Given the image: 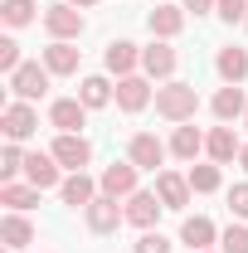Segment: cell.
<instances>
[{"mask_svg": "<svg viewBox=\"0 0 248 253\" xmlns=\"http://www.w3.org/2000/svg\"><path fill=\"white\" fill-rule=\"evenodd\" d=\"M180 244H190V253L214 249V244H219L214 219H205V214H185V224H180Z\"/></svg>", "mask_w": 248, "mask_h": 253, "instance_id": "obj_17", "label": "cell"}, {"mask_svg": "<svg viewBox=\"0 0 248 253\" xmlns=\"http://www.w3.org/2000/svg\"><path fill=\"white\" fill-rule=\"evenodd\" d=\"M229 210H234V219H248V180H239L229 190Z\"/></svg>", "mask_w": 248, "mask_h": 253, "instance_id": "obj_34", "label": "cell"}, {"mask_svg": "<svg viewBox=\"0 0 248 253\" xmlns=\"http://www.w3.org/2000/svg\"><path fill=\"white\" fill-rule=\"evenodd\" d=\"M239 166H244V175H248V146H244V151H239Z\"/></svg>", "mask_w": 248, "mask_h": 253, "instance_id": "obj_37", "label": "cell"}, {"mask_svg": "<svg viewBox=\"0 0 248 253\" xmlns=\"http://www.w3.org/2000/svg\"><path fill=\"white\" fill-rule=\"evenodd\" d=\"M156 195H161V205L165 210H185L190 205V175H175V170H156Z\"/></svg>", "mask_w": 248, "mask_h": 253, "instance_id": "obj_14", "label": "cell"}, {"mask_svg": "<svg viewBox=\"0 0 248 253\" xmlns=\"http://www.w3.org/2000/svg\"><path fill=\"white\" fill-rule=\"evenodd\" d=\"M156 5H161V0H156Z\"/></svg>", "mask_w": 248, "mask_h": 253, "instance_id": "obj_40", "label": "cell"}, {"mask_svg": "<svg viewBox=\"0 0 248 253\" xmlns=\"http://www.w3.org/2000/svg\"><path fill=\"white\" fill-rule=\"evenodd\" d=\"M209 112H214L219 122H239V117L248 112V97H244V88H239V83H224V88H219V93L209 97Z\"/></svg>", "mask_w": 248, "mask_h": 253, "instance_id": "obj_18", "label": "cell"}, {"mask_svg": "<svg viewBox=\"0 0 248 253\" xmlns=\"http://www.w3.org/2000/svg\"><path fill=\"white\" fill-rule=\"evenodd\" d=\"M78 63H83V49H78L73 39H54V44L44 49V68H49L54 78H73Z\"/></svg>", "mask_w": 248, "mask_h": 253, "instance_id": "obj_11", "label": "cell"}, {"mask_svg": "<svg viewBox=\"0 0 248 253\" xmlns=\"http://www.w3.org/2000/svg\"><path fill=\"white\" fill-rule=\"evenodd\" d=\"M59 195H63V205H73V210H88L97 195H102V185H97V180H88L83 170H68V180L59 185Z\"/></svg>", "mask_w": 248, "mask_h": 253, "instance_id": "obj_19", "label": "cell"}, {"mask_svg": "<svg viewBox=\"0 0 248 253\" xmlns=\"http://www.w3.org/2000/svg\"><path fill=\"white\" fill-rule=\"evenodd\" d=\"M20 44H15V39H0V73H15V68H20Z\"/></svg>", "mask_w": 248, "mask_h": 253, "instance_id": "obj_33", "label": "cell"}, {"mask_svg": "<svg viewBox=\"0 0 248 253\" xmlns=\"http://www.w3.org/2000/svg\"><path fill=\"white\" fill-rule=\"evenodd\" d=\"M180 5H185V15H190V10H195V15H209L219 0H180Z\"/></svg>", "mask_w": 248, "mask_h": 253, "instance_id": "obj_35", "label": "cell"}, {"mask_svg": "<svg viewBox=\"0 0 248 253\" xmlns=\"http://www.w3.org/2000/svg\"><path fill=\"white\" fill-rule=\"evenodd\" d=\"M244 126H248V112H244Z\"/></svg>", "mask_w": 248, "mask_h": 253, "instance_id": "obj_38", "label": "cell"}, {"mask_svg": "<svg viewBox=\"0 0 248 253\" xmlns=\"http://www.w3.org/2000/svg\"><path fill=\"white\" fill-rule=\"evenodd\" d=\"M219 253H248V224H229L219 234Z\"/></svg>", "mask_w": 248, "mask_h": 253, "instance_id": "obj_30", "label": "cell"}, {"mask_svg": "<svg viewBox=\"0 0 248 253\" xmlns=\"http://www.w3.org/2000/svg\"><path fill=\"white\" fill-rule=\"evenodd\" d=\"M156 112L165 117V122H195V112H200V93H195V83H180V78H170L165 88H156Z\"/></svg>", "mask_w": 248, "mask_h": 253, "instance_id": "obj_1", "label": "cell"}, {"mask_svg": "<svg viewBox=\"0 0 248 253\" xmlns=\"http://www.w3.org/2000/svg\"><path fill=\"white\" fill-rule=\"evenodd\" d=\"M117 107H122V112H146V107H151V78H146V73L117 78Z\"/></svg>", "mask_w": 248, "mask_h": 253, "instance_id": "obj_10", "label": "cell"}, {"mask_svg": "<svg viewBox=\"0 0 248 253\" xmlns=\"http://www.w3.org/2000/svg\"><path fill=\"white\" fill-rule=\"evenodd\" d=\"M205 253H214V249H205Z\"/></svg>", "mask_w": 248, "mask_h": 253, "instance_id": "obj_39", "label": "cell"}, {"mask_svg": "<svg viewBox=\"0 0 248 253\" xmlns=\"http://www.w3.org/2000/svg\"><path fill=\"white\" fill-rule=\"evenodd\" d=\"M78 102L93 112V107H107V102H117V88L102 78V73H88L83 83H78Z\"/></svg>", "mask_w": 248, "mask_h": 253, "instance_id": "obj_24", "label": "cell"}, {"mask_svg": "<svg viewBox=\"0 0 248 253\" xmlns=\"http://www.w3.org/2000/svg\"><path fill=\"white\" fill-rule=\"evenodd\" d=\"M175 63H180V54L170 49V39H151V44L141 49V73H146V78L170 83V78H175Z\"/></svg>", "mask_w": 248, "mask_h": 253, "instance_id": "obj_6", "label": "cell"}, {"mask_svg": "<svg viewBox=\"0 0 248 253\" xmlns=\"http://www.w3.org/2000/svg\"><path fill=\"white\" fill-rule=\"evenodd\" d=\"M0 126H5V141H30L34 131H39V112H34L30 102H5Z\"/></svg>", "mask_w": 248, "mask_h": 253, "instance_id": "obj_7", "label": "cell"}, {"mask_svg": "<svg viewBox=\"0 0 248 253\" xmlns=\"http://www.w3.org/2000/svg\"><path fill=\"white\" fill-rule=\"evenodd\" d=\"M205 151H209V161H214V166H229V161H239L244 141L234 136V126H229V122H219L214 131L205 136Z\"/></svg>", "mask_w": 248, "mask_h": 253, "instance_id": "obj_16", "label": "cell"}, {"mask_svg": "<svg viewBox=\"0 0 248 253\" xmlns=\"http://www.w3.org/2000/svg\"><path fill=\"white\" fill-rule=\"evenodd\" d=\"M185 175H190V190H195V195H214V190L224 185V175H219L214 161H209V166H190Z\"/></svg>", "mask_w": 248, "mask_h": 253, "instance_id": "obj_27", "label": "cell"}, {"mask_svg": "<svg viewBox=\"0 0 248 253\" xmlns=\"http://www.w3.org/2000/svg\"><path fill=\"white\" fill-rule=\"evenodd\" d=\"M102 63H107V73L126 78V73L141 63V49H136L131 39H112V44H107V54H102Z\"/></svg>", "mask_w": 248, "mask_h": 253, "instance_id": "obj_22", "label": "cell"}, {"mask_svg": "<svg viewBox=\"0 0 248 253\" xmlns=\"http://www.w3.org/2000/svg\"><path fill=\"white\" fill-rule=\"evenodd\" d=\"M68 5H78V10H93L97 0H68Z\"/></svg>", "mask_w": 248, "mask_h": 253, "instance_id": "obj_36", "label": "cell"}, {"mask_svg": "<svg viewBox=\"0 0 248 253\" xmlns=\"http://www.w3.org/2000/svg\"><path fill=\"white\" fill-rule=\"evenodd\" d=\"M49 151H54V161H59L63 170H83V166L93 161V141H88L83 131H59V141H54Z\"/></svg>", "mask_w": 248, "mask_h": 253, "instance_id": "obj_5", "label": "cell"}, {"mask_svg": "<svg viewBox=\"0 0 248 253\" xmlns=\"http://www.w3.org/2000/svg\"><path fill=\"white\" fill-rule=\"evenodd\" d=\"M170 156V141H161L156 131H136L131 141H126V161L136 166V170H161Z\"/></svg>", "mask_w": 248, "mask_h": 253, "instance_id": "obj_2", "label": "cell"}, {"mask_svg": "<svg viewBox=\"0 0 248 253\" xmlns=\"http://www.w3.org/2000/svg\"><path fill=\"white\" fill-rule=\"evenodd\" d=\"M44 30H49V39H78V34L88 30V20H83V10H78V5L59 0V5H49V10H44Z\"/></svg>", "mask_w": 248, "mask_h": 253, "instance_id": "obj_4", "label": "cell"}, {"mask_svg": "<svg viewBox=\"0 0 248 253\" xmlns=\"http://www.w3.org/2000/svg\"><path fill=\"white\" fill-rule=\"evenodd\" d=\"M214 73L224 78V83H244V78H248V49L224 44V49L214 54Z\"/></svg>", "mask_w": 248, "mask_h": 253, "instance_id": "obj_20", "label": "cell"}, {"mask_svg": "<svg viewBox=\"0 0 248 253\" xmlns=\"http://www.w3.org/2000/svg\"><path fill=\"white\" fill-rule=\"evenodd\" d=\"M49 122L59 126V131H83V122H88V107H83L78 97H59V102L49 107Z\"/></svg>", "mask_w": 248, "mask_h": 253, "instance_id": "obj_23", "label": "cell"}, {"mask_svg": "<svg viewBox=\"0 0 248 253\" xmlns=\"http://www.w3.org/2000/svg\"><path fill=\"white\" fill-rule=\"evenodd\" d=\"M146 30H151V39H175V34L185 30V5L161 0L151 15H146Z\"/></svg>", "mask_w": 248, "mask_h": 253, "instance_id": "obj_12", "label": "cell"}, {"mask_svg": "<svg viewBox=\"0 0 248 253\" xmlns=\"http://www.w3.org/2000/svg\"><path fill=\"white\" fill-rule=\"evenodd\" d=\"M200 151H205V136H200L190 122H180L175 131H170V156H175V161H190V166H195Z\"/></svg>", "mask_w": 248, "mask_h": 253, "instance_id": "obj_25", "label": "cell"}, {"mask_svg": "<svg viewBox=\"0 0 248 253\" xmlns=\"http://www.w3.org/2000/svg\"><path fill=\"white\" fill-rule=\"evenodd\" d=\"M136 253H170V239H165L161 229H141V239H136Z\"/></svg>", "mask_w": 248, "mask_h": 253, "instance_id": "obj_31", "label": "cell"}, {"mask_svg": "<svg viewBox=\"0 0 248 253\" xmlns=\"http://www.w3.org/2000/svg\"><path fill=\"white\" fill-rule=\"evenodd\" d=\"M83 219H88V229H93V234H117V224L126 219V210L117 205V200H107V195H97L93 205L83 210Z\"/></svg>", "mask_w": 248, "mask_h": 253, "instance_id": "obj_13", "label": "cell"}, {"mask_svg": "<svg viewBox=\"0 0 248 253\" xmlns=\"http://www.w3.org/2000/svg\"><path fill=\"white\" fill-rule=\"evenodd\" d=\"M59 170H63V166L54 161V151H30V156H25V180H30L34 190H54V185H63Z\"/></svg>", "mask_w": 248, "mask_h": 253, "instance_id": "obj_9", "label": "cell"}, {"mask_svg": "<svg viewBox=\"0 0 248 253\" xmlns=\"http://www.w3.org/2000/svg\"><path fill=\"white\" fill-rule=\"evenodd\" d=\"M161 195L156 190H136L131 200H126V224H136V229H156V219H161Z\"/></svg>", "mask_w": 248, "mask_h": 253, "instance_id": "obj_15", "label": "cell"}, {"mask_svg": "<svg viewBox=\"0 0 248 253\" xmlns=\"http://www.w3.org/2000/svg\"><path fill=\"white\" fill-rule=\"evenodd\" d=\"M49 68L44 63H20L15 73H10V93H15V102H34V97L49 93Z\"/></svg>", "mask_w": 248, "mask_h": 253, "instance_id": "obj_3", "label": "cell"}, {"mask_svg": "<svg viewBox=\"0 0 248 253\" xmlns=\"http://www.w3.org/2000/svg\"><path fill=\"white\" fill-rule=\"evenodd\" d=\"M34 10H39L34 0H5V5H0V20H5L10 30H25V25L34 20Z\"/></svg>", "mask_w": 248, "mask_h": 253, "instance_id": "obj_28", "label": "cell"}, {"mask_svg": "<svg viewBox=\"0 0 248 253\" xmlns=\"http://www.w3.org/2000/svg\"><path fill=\"white\" fill-rule=\"evenodd\" d=\"M136 175H141V170H136L131 161H112V166L97 175V185H102L107 200H131V195H136Z\"/></svg>", "mask_w": 248, "mask_h": 253, "instance_id": "obj_8", "label": "cell"}, {"mask_svg": "<svg viewBox=\"0 0 248 253\" xmlns=\"http://www.w3.org/2000/svg\"><path fill=\"white\" fill-rule=\"evenodd\" d=\"M39 195H44V190H34L30 180H25V185H20V180H10V185H0V205H10V210H20V214H25V210L39 205Z\"/></svg>", "mask_w": 248, "mask_h": 253, "instance_id": "obj_26", "label": "cell"}, {"mask_svg": "<svg viewBox=\"0 0 248 253\" xmlns=\"http://www.w3.org/2000/svg\"><path fill=\"white\" fill-rule=\"evenodd\" d=\"M214 15L224 20V25H239V20H248V0H219Z\"/></svg>", "mask_w": 248, "mask_h": 253, "instance_id": "obj_32", "label": "cell"}, {"mask_svg": "<svg viewBox=\"0 0 248 253\" xmlns=\"http://www.w3.org/2000/svg\"><path fill=\"white\" fill-rule=\"evenodd\" d=\"M15 175H25V151H20V141H10V146L0 151V180L10 185Z\"/></svg>", "mask_w": 248, "mask_h": 253, "instance_id": "obj_29", "label": "cell"}, {"mask_svg": "<svg viewBox=\"0 0 248 253\" xmlns=\"http://www.w3.org/2000/svg\"><path fill=\"white\" fill-rule=\"evenodd\" d=\"M0 239H5V249L10 253H20V249H30L34 244V224L20 214V210H10L5 219H0Z\"/></svg>", "mask_w": 248, "mask_h": 253, "instance_id": "obj_21", "label": "cell"}]
</instances>
